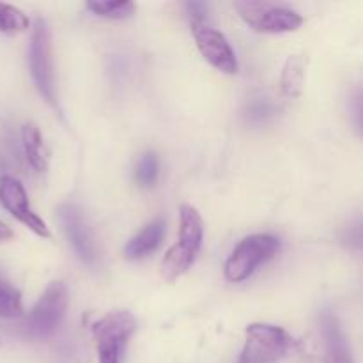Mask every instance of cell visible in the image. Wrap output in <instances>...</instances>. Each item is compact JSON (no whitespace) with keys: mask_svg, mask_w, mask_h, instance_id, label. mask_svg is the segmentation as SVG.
Masks as SVG:
<instances>
[{"mask_svg":"<svg viewBox=\"0 0 363 363\" xmlns=\"http://www.w3.org/2000/svg\"><path fill=\"white\" fill-rule=\"evenodd\" d=\"M163 236H165V220L156 218L155 222L147 223L137 236H133L128 241V245L124 247V255L130 261L147 257L149 254L158 250V247L163 241Z\"/></svg>","mask_w":363,"mask_h":363,"instance_id":"obj_12","label":"cell"},{"mask_svg":"<svg viewBox=\"0 0 363 363\" xmlns=\"http://www.w3.org/2000/svg\"><path fill=\"white\" fill-rule=\"evenodd\" d=\"M202 240H204V222L202 216L194 206H181V227L179 243L169 248L165 257L160 262V273L165 280L174 282L179 279L201 252Z\"/></svg>","mask_w":363,"mask_h":363,"instance_id":"obj_1","label":"cell"},{"mask_svg":"<svg viewBox=\"0 0 363 363\" xmlns=\"http://www.w3.org/2000/svg\"><path fill=\"white\" fill-rule=\"evenodd\" d=\"M66 311L67 287L60 280L48 284L45 293L41 294L39 301L25 319V335L30 337V339H46V337H50L60 326L64 315H66Z\"/></svg>","mask_w":363,"mask_h":363,"instance_id":"obj_6","label":"cell"},{"mask_svg":"<svg viewBox=\"0 0 363 363\" xmlns=\"http://www.w3.org/2000/svg\"><path fill=\"white\" fill-rule=\"evenodd\" d=\"M59 218L62 222L64 230H66L67 238L71 241V247L74 248L78 257L85 262V264L92 266L96 264L98 259V252H96L94 241H92L89 227L85 223L82 211L73 204H62L59 206Z\"/></svg>","mask_w":363,"mask_h":363,"instance_id":"obj_10","label":"cell"},{"mask_svg":"<svg viewBox=\"0 0 363 363\" xmlns=\"http://www.w3.org/2000/svg\"><path fill=\"white\" fill-rule=\"evenodd\" d=\"M87 9L91 13L98 14L101 18H110V20H123V18L131 16L135 13L133 2H106V0H94L87 2Z\"/></svg>","mask_w":363,"mask_h":363,"instance_id":"obj_16","label":"cell"},{"mask_svg":"<svg viewBox=\"0 0 363 363\" xmlns=\"http://www.w3.org/2000/svg\"><path fill=\"white\" fill-rule=\"evenodd\" d=\"M0 202L18 222L25 223L34 234L41 238L52 236L45 220L38 213L32 211L30 202H28L27 197V190H25V186L18 179L11 176L0 177Z\"/></svg>","mask_w":363,"mask_h":363,"instance_id":"obj_8","label":"cell"},{"mask_svg":"<svg viewBox=\"0 0 363 363\" xmlns=\"http://www.w3.org/2000/svg\"><path fill=\"white\" fill-rule=\"evenodd\" d=\"M305 78V59L301 55H291L286 60L282 69V77H280V85H282V92L289 98H296L301 92V85H303Z\"/></svg>","mask_w":363,"mask_h":363,"instance_id":"obj_14","label":"cell"},{"mask_svg":"<svg viewBox=\"0 0 363 363\" xmlns=\"http://www.w3.org/2000/svg\"><path fill=\"white\" fill-rule=\"evenodd\" d=\"M21 140H23L25 156L35 172H46L48 169V151L43 142V135L35 124L27 123L21 128Z\"/></svg>","mask_w":363,"mask_h":363,"instance_id":"obj_13","label":"cell"},{"mask_svg":"<svg viewBox=\"0 0 363 363\" xmlns=\"http://www.w3.org/2000/svg\"><path fill=\"white\" fill-rule=\"evenodd\" d=\"M194 35L199 52L202 53V57L213 67H216V69L225 74L238 73V60L236 55H234V50L222 32L208 27L204 23L199 25V27H194Z\"/></svg>","mask_w":363,"mask_h":363,"instance_id":"obj_9","label":"cell"},{"mask_svg":"<svg viewBox=\"0 0 363 363\" xmlns=\"http://www.w3.org/2000/svg\"><path fill=\"white\" fill-rule=\"evenodd\" d=\"M245 346L238 363H277L289 353L293 339L280 326L254 323L245 330Z\"/></svg>","mask_w":363,"mask_h":363,"instance_id":"obj_5","label":"cell"},{"mask_svg":"<svg viewBox=\"0 0 363 363\" xmlns=\"http://www.w3.org/2000/svg\"><path fill=\"white\" fill-rule=\"evenodd\" d=\"M188 16L191 20V27H199L204 25L206 14H208V4L204 2H188L186 4Z\"/></svg>","mask_w":363,"mask_h":363,"instance_id":"obj_20","label":"cell"},{"mask_svg":"<svg viewBox=\"0 0 363 363\" xmlns=\"http://www.w3.org/2000/svg\"><path fill=\"white\" fill-rule=\"evenodd\" d=\"M319 328H321L323 347H325L326 363H354L353 353L347 344L346 335L342 332L339 319L332 311H323L319 318Z\"/></svg>","mask_w":363,"mask_h":363,"instance_id":"obj_11","label":"cell"},{"mask_svg":"<svg viewBox=\"0 0 363 363\" xmlns=\"http://www.w3.org/2000/svg\"><path fill=\"white\" fill-rule=\"evenodd\" d=\"M234 9L240 13L245 23L255 32L264 34H284L294 32L303 25V18L289 7L259 0H238Z\"/></svg>","mask_w":363,"mask_h":363,"instance_id":"obj_4","label":"cell"},{"mask_svg":"<svg viewBox=\"0 0 363 363\" xmlns=\"http://www.w3.org/2000/svg\"><path fill=\"white\" fill-rule=\"evenodd\" d=\"M14 233L6 225L4 222H0V241H7V240H13Z\"/></svg>","mask_w":363,"mask_h":363,"instance_id":"obj_21","label":"cell"},{"mask_svg":"<svg viewBox=\"0 0 363 363\" xmlns=\"http://www.w3.org/2000/svg\"><path fill=\"white\" fill-rule=\"evenodd\" d=\"M28 62H30V73L34 78L35 87L43 94V98L57 108L55 82H53L52 57H50V35L45 20L39 18L35 21L34 32L30 38V48H28Z\"/></svg>","mask_w":363,"mask_h":363,"instance_id":"obj_7","label":"cell"},{"mask_svg":"<svg viewBox=\"0 0 363 363\" xmlns=\"http://www.w3.org/2000/svg\"><path fill=\"white\" fill-rule=\"evenodd\" d=\"M158 172L160 165L156 155L155 152H145L140 158V162H138L137 170H135V177H137L140 186L151 188L156 183V179H158Z\"/></svg>","mask_w":363,"mask_h":363,"instance_id":"obj_18","label":"cell"},{"mask_svg":"<svg viewBox=\"0 0 363 363\" xmlns=\"http://www.w3.org/2000/svg\"><path fill=\"white\" fill-rule=\"evenodd\" d=\"M23 314L21 294L9 284L0 282V318H20Z\"/></svg>","mask_w":363,"mask_h":363,"instance_id":"obj_17","label":"cell"},{"mask_svg":"<svg viewBox=\"0 0 363 363\" xmlns=\"http://www.w3.org/2000/svg\"><path fill=\"white\" fill-rule=\"evenodd\" d=\"M247 121L252 124H262L273 116V108L266 99H255L247 106Z\"/></svg>","mask_w":363,"mask_h":363,"instance_id":"obj_19","label":"cell"},{"mask_svg":"<svg viewBox=\"0 0 363 363\" xmlns=\"http://www.w3.org/2000/svg\"><path fill=\"white\" fill-rule=\"evenodd\" d=\"M280 250L279 238L272 234H254L240 241L225 262V279L240 284L254 275L255 269L268 262Z\"/></svg>","mask_w":363,"mask_h":363,"instance_id":"obj_3","label":"cell"},{"mask_svg":"<svg viewBox=\"0 0 363 363\" xmlns=\"http://www.w3.org/2000/svg\"><path fill=\"white\" fill-rule=\"evenodd\" d=\"M28 25H30V21L25 16L23 11L11 6V4L0 2V32L18 34V32L27 30Z\"/></svg>","mask_w":363,"mask_h":363,"instance_id":"obj_15","label":"cell"},{"mask_svg":"<svg viewBox=\"0 0 363 363\" xmlns=\"http://www.w3.org/2000/svg\"><path fill=\"white\" fill-rule=\"evenodd\" d=\"M137 330V319L128 311H113L92 325L99 363H121L128 340Z\"/></svg>","mask_w":363,"mask_h":363,"instance_id":"obj_2","label":"cell"}]
</instances>
